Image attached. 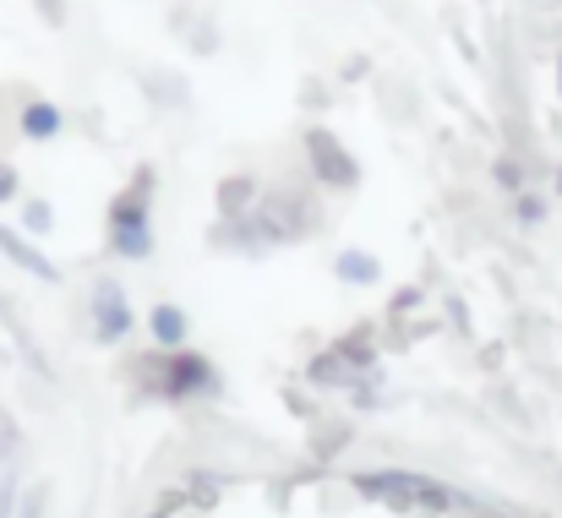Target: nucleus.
Listing matches in <instances>:
<instances>
[{"label":"nucleus","instance_id":"ddd939ff","mask_svg":"<svg viewBox=\"0 0 562 518\" xmlns=\"http://www.w3.org/2000/svg\"><path fill=\"white\" fill-rule=\"evenodd\" d=\"M492 180H497L508 196H519V191H525V174H519V165H514V159H497V165H492Z\"/></svg>","mask_w":562,"mask_h":518},{"label":"nucleus","instance_id":"9d476101","mask_svg":"<svg viewBox=\"0 0 562 518\" xmlns=\"http://www.w3.org/2000/svg\"><path fill=\"white\" fill-rule=\"evenodd\" d=\"M514 218H519V229H541V224H547V202L530 196V191H519V196H514Z\"/></svg>","mask_w":562,"mask_h":518},{"label":"nucleus","instance_id":"7ed1b4c3","mask_svg":"<svg viewBox=\"0 0 562 518\" xmlns=\"http://www.w3.org/2000/svg\"><path fill=\"white\" fill-rule=\"evenodd\" d=\"M159 365H165V376H159L154 393L165 404H191V398H213L218 393V371L196 349H159Z\"/></svg>","mask_w":562,"mask_h":518},{"label":"nucleus","instance_id":"423d86ee","mask_svg":"<svg viewBox=\"0 0 562 518\" xmlns=\"http://www.w3.org/2000/svg\"><path fill=\"white\" fill-rule=\"evenodd\" d=\"M0 257H5V262H16V268H22L27 279H38V284H55V279H60V268H55V262H49L27 235H16L11 224H0Z\"/></svg>","mask_w":562,"mask_h":518},{"label":"nucleus","instance_id":"1a4fd4ad","mask_svg":"<svg viewBox=\"0 0 562 518\" xmlns=\"http://www.w3.org/2000/svg\"><path fill=\"white\" fill-rule=\"evenodd\" d=\"M334 273H339V284H350V290H356V284L372 290L376 279H382V262H376L372 251H356V246H350V251L334 257Z\"/></svg>","mask_w":562,"mask_h":518},{"label":"nucleus","instance_id":"dca6fc26","mask_svg":"<svg viewBox=\"0 0 562 518\" xmlns=\"http://www.w3.org/2000/svg\"><path fill=\"white\" fill-rule=\"evenodd\" d=\"M11 196H16V170L0 159V202H11Z\"/></svg>","mask_w":562,"mask_h":518},{"label":"nucleus","instance_id":"2eb2a0df","mask_svg":"<svg viewBox=\"0 0 562 518\" xmlns=\"http://www.w3.org/2000/svg\"><path fill=\"white\" fill-rule=\"evenodd\" d=\"M11 508H16V481L5 475V481H0V518H11Z\"/></svg>","mask_w":562,"mask_h":518},{"label":"nucleus","instance_id":"9b49d317","mask_svg":"<svg viewBox=\"0 0 562 518\" xmlns=\"http://www.w3.org/2000/svg\"><path fill=\"white\" fill-rule=\"evenodd\" d=\"M22 229H27V235H49V229H55V207H49V202H27V207H22Z\"/></svg>","mask_w":562,"mask_h":518},{"label":"nucleus","instance_id":"20e7f679","mask_svg":"<svg viewBox=\"0 0 562 518\" xmlns=\"http://www.w3.org/2000/svg\"><path fill=\"white\" fill-rule=\"evenodd\" d=\"M132 328H137V312H132L126 290H121L115 279H99V284H93V339L104 349H115L132 339Z\"/></svg>","mask_w":562,"mask_h":518},{"label":"nucleus","instance_id":"f3484780","mask_svg":"<svg viewBox=\"0 0 562 518\" xmlns=\"http://www.w3.org/2000/svg\"><path fill=\"white\" fill-rule=\"evenodd\" d=\"M44 492H49V486H33V497H27V508H22V518H38V514H44Z\"/></svg>","mask_w":562,"mask_h":518},{"label":"nucleus","instance_id":"f03ea898","mask_svg":"<svg viewBox=\"0 0 562 518\" xmlns=\"http://www.w3.org/2000/svg\"><path fill=\"white\" fill-rule=\"evenodd\" d=\"M356 492L382 497V503H398V508H431V514H448V508H464V497L431 475H415V470H367L356 475Z\"/></svg>","mask_w":562,"mask_h":518},{"label":"nucleus","instance_id":"4468645a","mask_svg":"<svg viewBox=\"0 0 562 518\" xmlns=\"http://www.w3.org/2000/svg\"><path fill=\"white\" fill-rule=\"evenodd\" d=\"M38 16L60 27V22H66V0H38Z\"/></svg>","mask_w":562,"mask_h":518},{"label":"nucleus","instance_id":"39448f33","mask_svg":"<svg viewBox=\"0 0 562 518\" xmlns=\"http://www.w3.org/2000/svg\"><path fill=\"white\" fill-rule=\"evenodd\" d=\"M306 159H312L317 185H334V191H356V185H361V165L339 148L334 132H312V137H306Z\"/></svg>","mask_w":562,"mask_h":518},{"label":"nucleus","instance_id":"f257e3e1","mask_svg":"<svg viewBox=\"0 0 562 518\" xmlns=\"http://www.w3.org/2000/svg\"><path fill=\"white\" fill-rule=\"evenodd\" d=\"M110 251L121 262L154 257V170H137V180L110 202Z\"/></svg>","mask_w":562,"mask_h":518},{"label":"nucleus","instance_id":"6e6552de","mask_svg":"<svg viewBox=\"0 0 562 518\" xmlns=\"http://www.w3.org/2000/svg\"><path fill=\"white\" fill-rule=\"evenodd\" d=\"M16 132H22L27 143H55V137L66 132V115H60V104H55V99H33V104H22Z\"/></svg>","mask_w":562,"mask_h":518},{"label":"nucleus","instance_id":"f8f14e48","mask_svg":"<svg viewBox=\"0 0 562 518\" xmlns=\"http://www.w3.org/2000/svg\"><path fill=\"white\" fill-rule=\"evenodd\" d=\"M246 202H251V180H224V185H218V207H224V213H240Z\"/></svg>","mask_w":562,"mask_h":518},{"label":"nucleus","instance_id":"a211bd4d","mask_svg":"<svg viewBox=\"0 0 562 518\" xmlns=\"http://www.w3.org/2000/svg\"><path fill=\"white\" fill-rule=\"evenodd\" d=\"M558 191H562V170H558Z\"/></svg>","mask_w":562,"mask_h":518},{"label":"nucleus","instance_id":"0eeeda50","mask_svg":"<svg viewBox=\"0 0 562 518\" xmlns=\"http://www.w3.org/2000/svg\"><path fill=\"white\" fill-rule=\"evenodd\" d=\"M148 334H154V345L159 349H187L191 339V317L187 306H176V301H159V306H148Z\"/></svg>","mask_w":562,"mask_h":518}]
</instances>
